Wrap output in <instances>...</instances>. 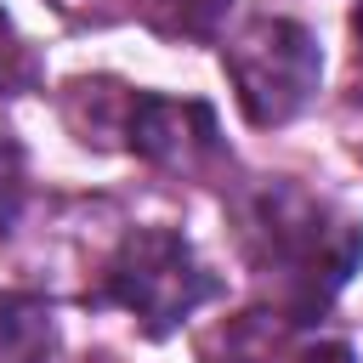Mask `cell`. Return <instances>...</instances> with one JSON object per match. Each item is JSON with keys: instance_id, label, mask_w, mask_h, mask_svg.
<instances>
[{"instance_id": "cell-3", "label": "cell", "mask_w": 363, "mask_h": 363, "mask_svg": "<svg viewBox=\"0 0 363 363\" xmlns=\"http://www.w3.org/2000/svg\"><path fill=\"white\" fill-rule=\"evenodd\" d=\"M221 68L233 79L238 113L255 130H278L289 119H301L323 85V45L306 23L295 17H244L227 45H221Z\"/></svg>"}, {"instance_id": "cell-12", "label": "cell", "mask_w": 363, "mask_h": 363, "mask_svg": "<svg viewBox=\"0 0 363 363\" xmlns=\"http://www.w3.org/2000/svg\"><path fill=\"white\" fill-rule=\"evenodd\" d=\"M352 40H357V51H352V102H357V113H363V0H357V11H352ZM357 147H363V136H357Z\"/></svg>"}, {"instance_id": "cell-6", "label": "cell", "mask_w": 363, "mask_h": 363, "mask_svg": "<svg viewBox=\"0 0 363 363\" xmlns=\"http://www.w3.org/2000/svg\"><path fill=\"white\" fill-rule=\"evenodd\" d=\"M136 91H142V85H125V79H113V74H91V79L79 74V79L62 85L57 113H62V125L74 130L79 147L108 153V147H125V125H130Z\"/></svg>"}, {"instance_id": "cell-11", "label": "cell", "mask_w": 363, "mask_h": 363, "mask_svg": "<svg viewBox=\"0 0 363 363\" xmlns=\"http://www.w3.org/2000/svg\"><path fill=\"white\" fill-rule=\"evenodd\" d=\"M51 11L74 28H108L130 11V0H51Z\"/></svg>"}, {"instance_id": "cell-8", "label": "cell", "mask_w": 363, "mask_h": 363, "mask_svg": "<svg viewBox=\"0 0 363 363\" xmlns=\"http://www.w3.org/2000/svg\"><path fill=\"white\" fill-rule=\"evenodd\" d=\"M130 11L159 34V40H176V45H204L221 34L233 0H130Z\"/></svg>"}, {"instance_id": "cell-1", "label": "cell", "mask_w": 363, "mask_h": 363, "mask_svg": "<svg viewBox=\"0 0 363 363\" xmlns=\"http://www.w3.org/2000/svg\"><path fill=\"white\" fill-rule=\"evenodd\" d=\"M227 216H233V244L244 267L255 272L267 306L289 318H323L329 301L352 284L363 267V221L295 182V176H255L227 187Z\"/></svg>"}, {"instance_id": "cell-5", "label": "cell", "mask_w": 363, "mask_h": 363, "mask_svg": "<svg viewBox=\"0 0 363 363\" xmlns=\"http://www.w3.org/2000/svg\"><path fill=\"white\" fill-rule=\"evenodd\" d=\"M204 363H352V346L323 335L312 318H289L278 306H255L227 318L199 340Z\"/></svg>"}, {"instance_id": "cell-2", "label": "cell", "mask_w": 363, "mask_h": 363, "mask_svg": "<svg viewBox=\"0 0 363 363\" xmlns=\"http://www.w3.org/2000/svg\"><path fill=\"white\" fill-rule=\"evenodd\" d=\"M216 295H221V278L176 227H125V238L108 250L96 289L85 301L119 306L147 340H164Z\"/></svg>"}, {"instance_id": "cell-10", "label": "cell", "mask_w": 363, "mask_h": 363, "mask_svg": "<svg viewBox=\"0 0 363 363\" xmlns=\"http://www.w3.org/2000/svg\"><path fill=\"white\" fill-rule=\"evenodd\" d=\"M23 199H28V153L11 130H0V238L11 233Z\"/></svg>"}, {"instance_id": "cell-4", "label": "cell", "mask_w": 363, "mask_h": 363, "mask_svg": "<svg viewBox=\"0 0 363 363\" xmlns=\"http://www.w3.org/2000/svg\"><path fill=\"white\" fill-rule=\"evenodd\" d=\"M125 153H136L142 164L182 176V182H221L233 170L221 119L199 96L136 91V108H130V125H125Z\"/></svg>"}, {"instance_id": "cell-9", "label": "cell", "mask_w": 363, "mask_h": 363, "mask_svg": "<svg viewBox=\"0 0 363 363\" xmlns=\"http://www.w3.org/2000/svg\"><path fill=\"white\" fill-rule=\"evenodd\" d=\"M34 79H40V57H34V45L17 34V23L0 11V96L34 91Z\"/></svg>"}, {"instance_id": "cell-7", "label": "cell", "mask_w": 363, "mask_h": 363, "mask_svg": "<svg viewBox=\"0 0 363 363\" xmlns=\"http://www.w3.org/2000/svg\"><path fill=\"white\" fill-rule=\"evenodd\" d=\"M57 318L51 301L28 289H0V363H51Z\"/></svg>"}]
</instances>
